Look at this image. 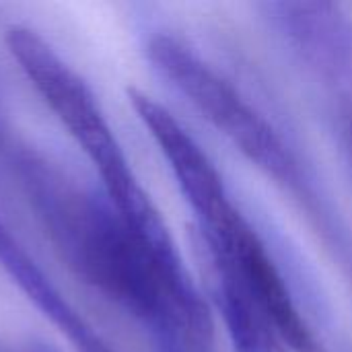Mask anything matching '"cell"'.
<instances>
[{
  "label": "cell",
  "mask_w": 352,
  "mask_h": 352,
  "mask_svg": "<svg viewBox=\"0 0 352 352\" xmlns=\"http://www.w3.org/2000/svg\"><path fill=\"white\" fill-rule=\"evenodd\" d=\"M68 270L105 301L144 324L163 346L210 332L208 309L182 258L138 237L105 192L80 186L58 163L16 138L4 157Z\"/></svg>",
  "instance_id": "1"
},
{
  "label": "cell",
  "mask_w": 352,
  "mask_h": 352,
  "mask_svg": "<svg viewBox=\"0 0 352 352\" xmlns=\"http://www.w3.org/2000/svg\"><path fill=\"white\" fill-rule=\"evenodd\" d=\"M6 47L35 93L87 155L101 177V190L120 214L151 202L89 82L35 29L12 25Z\"/></svg>",
  "instance_id": "2"
},
{
  "label": "cell",
  "mask_w": 352,
  "mask_h": 352,
  "mask_svg": "<svg viewBox=\"0 0 352 352\" xmlns=\"http://www.w3.org/2000/svg\"><path fill=\"white\" fill-rule=\"evenodd\" d=\"M153 68L250 163L280 184H295V161L272 124L173 33L157 31L144 45Z\"/></svg>",
  "instance_id": "3"
},
{
  "label": "cell",
  "mask_w": 352,
  "mask_h": 352,
  "mask_svg": "<svg viewBox=\"0 0 352 352\" xmlns=\"http://www.w3.org/2000/svg\"><path fill=\"white\" fill-rule=\"evenodd\" d=\"M128 99L136 118L159 146L184 200L198 219L206 241H219L229 235L243 214L231 200L225 182L206 151L184 124L151 95L130 89Z\"/></svg>",
  "instance_id": "4"
},
{
  "label": "cell",
  "mask_w": 352,
  "mask_h": 352,
  "mask_svg": "<svg viewBox=\"0 0 352 352\" xmlns=\"http://www.w3.org/2000/svg\"><path fill=\"white\" fill-rule=\"evenodd\" d=\"M208 250L217 270H223L239 285L289 351L324 352L322 342L299 311L287 280L245 217L227 237L208 241Z\"/></svg>",
  "instance_id": "5"
},
{
  "label": "cell",
  "mask_w": 352,
  "mask_h": 352,
  "mask_svg": "<svg viewBox=\"0 0 352 352\" xmlns=\"http://www.w3.org/2000/svg\"><path fill=\"white\" fill-rule=\"evenodd\" d=\"M274 27L324 85L352 99V21L332 2H272Z\"/></svg>",
  "instance_id": "6"
},
{
  "label": "cell",
  "mask_w": 352,
  "mask_h": 352,
  "mask_svg": "<svg viewBox=\"0 0 352 352\" xmlns=\"http://www.w3.org/2000/svg\"><path fill=\"white\" fill-rule=\"evenodd\" d=\"M0 270L76 352H118L72 307L0 212Z\"/></svg>",
  "instance_id": "7"
},
{
  "label": "cell",
  "mask_w": 352,
  "mask_h": 352,
  "mask_svg": "<svg viewBox=\"0 0 352 352\" xmlns=\"http://www.w3.org/2000/svg\"><path fill=\"white\" fill-rule=\"evenodd\" d=\"M217 272L221 311L235 352H291L239 285L223 270Z\"/></svg>",
  "instance_id": "8"
},
{
  "label": "cell",
  "mask_w": 352,
  "mask_h": 352,
  "mask_svg": "<svg viewBox=\"0 0 352 352\" xmlns=\"http://www.w3.org/2000/svg\"><path fill=\"white\" fill-rule=\"evenodd\" d=\"M14 138H16V136L12 134V130H10V126H8L4 113L0 111V159L6 155V151L10 148V144L14 142Z\"/></svg>",
  "instance_id": "9"
},
{
  "label": "cell",
  "mask_w": 352,
  "mask_h": 352,
  "mask_svg": "<svg viewBox=\"0 0 352 352\" xmlns=\"http://www.w3.org/2000/svg\"><path fill=\"white\" fill-rule=\"evenodd\" d=\"M346 136H349V151H351L352 155V124L346 128Z\"/></svg>",
  "instance_id": "10"
}]
</instances>
